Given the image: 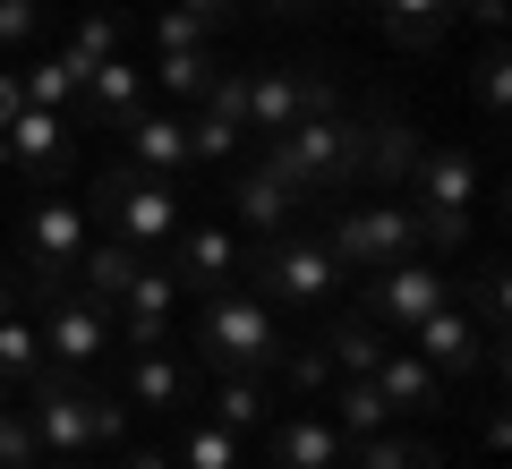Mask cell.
Returning a JSON list of instances; mask_svg holds the SVG:
<instances>
[{
    "instance_id": "obj_32",
    "label": "cell",
    "mask_w": 512,
    "mask_h": 469,
    "mask_svg": "<svg viewBox=\"0 0 512 469\" xmlns=\"http://www.w3.org/2000/svg\"><path fill=\"white\" fill-rule=\"evenodd\" d=\"M470 94H478V120H487V137L504 128V94H512V60H504V43L487 35V52L470 60Z\"/></svg>"
},
{
    "instance_id": "obj_31",
    "label": "cell",
    "mask_w": 512,
    "mask_h": 469,
    "mask_svg": "<svg viewBox=\"0 0 512 469\" xmlns=\"http://www.w3.org/2000/svg\"><path fill=\"white\" fill-rule=\"evenodd\" d=\"M180 469H239V435L180 410Z\"/></svg>"
},
{
    "instance_id": "obj_21",
    "label": "cell",
    "mask_w": 512,
    "mask_h": 469,
    "mask_svg": "<svg viewBox=\"0 0 512 469\" xmlns=\"http://www.w3.org/2000/svg\"><path fill=\"white\" fill-rule=\"evenodd\" d=\"M359 9H376V26L402 52H436L444 35H453V0H359Z\"/></svg>"
},
{
    "instance_id": "obj_45",
    "label": "cell",
    "mask_w": 512,
    "mask_h": 469,
    "mask_svg": "<svg viewBox=\"0 0 512 469\" xmlns=\"http://www.w3.org/2000/svg\"><path fill=\"white\" fill-rule=\"evenodd\" d=\"M0 410H9V384H0Z\"/></svg>"
},
{
    "instance_id": "obj_7",
    "label": "cell",
    "mask_w": 512,
    "mask_h": 469,
    "mask_svg": "<svg viewBox=\"0 0 512 469\" xmlns=\"http://www.w3.org/2000/svg\"><path fill=\"white\" fill-rule=\"evenodd\" d=\"M453 299V273H444V256H393V265H376L367 273V325H384V333H410L427 316V307H444Z\"/></svg>"
},
{
    "instance_id": "obj_18",
    "label": "cell",
    "mask_w": 512,
    "mask_h": 469,
    "mask_svg": "<svg viewBox=\"0 0 512 469\" xmlns=\"http://www.w3.org/2000/svg\"><path fill=\"white\" fill-rule=\"evenodd\" d=\"M367 384L384 393V410H393V418H436L444 410V376L419 359V350H402V342L376 359V376H367Z\"/></svg>"
},
{
    "instance_id": "obj_9",
    "label": "cell",
    "mask_w": 512,
    "mask_h": 469,
    "mask_svg": "<svg viewBox=\"0 0 512 469\" xmlns=\"http://www.w3.org/2000/svg\"><path fill=\"white\" fill-rule=\"evenodd\" d=\"M410 350H419V359L436 367L444 384H453V376H478V367H487V376L504 367V342H495V333L478 325V316H461L453 299H444V307H427L419 325H410Z\"/></svg>"
},
{
    "instance_id": "obj_37",
    "label": "cell",
    "mask_w": 512,
    "mask_h": 469,
    "mask_svg": "<svg viewBox=\"0 0 512 469\" xmlns=\"http://www.w3.org/2000/svg\"><path fill=\"white\" fill-rule=\"evenodd\" d=\"M9 461H43L35 418H26V410H0V469H9Z\"/></svg>"
},
{
    "instance_id": "obj_15",
    "label": "cell",
    "mask_w": 512,
    "mask_h": 469,
    "mask_svg": "<svg viewBox=\"0 0 512 469\" xmlns=\"http://www.w3.org/2000/svg\"><path fill=\"white\" fill-rule=\"evenodd\" d=\"M171 273H180V290H231L239 273H248V239L239 231H214V222H197V231L171 239Z\"/></svg>"
},
{
    "instance_id": "obj_39",
    "label": "cell",
    "mask_w": 512,
    "mask_h": 469,
    "mask_svg": "<svg viewBox=\"0 0 512 469\" xmlns=\"http://www.w3.org/2000/svg\"><path fill=\"white\" fill-rule=\"evenodd\" d=\"M26 111V94H18V69H0V137H9V120Z\"/></svg>"
},
{
    "instance_id": "obj_29",
    "label": "cell",
    "mask_w": 512,
    "mask_h": 469,
    "mask_svg": "<svg viewBox=\"0 0 512 469\" xmlns=\"http://www.w3.org/2000/svg\"><path fill=\"white\" fill-rule=\"evenodd\" d=\"M43 333H35V316H26V307H9V316H0V384H35L43 376Z\"/></svg>"
},
{
    "instance_id": "obj_36",
    "label": "cell",
    "mask_w": 512,
    "mask_h": 469,
    "mask_svg": "<svg viewBox=\"0 0 512 469\" xmlns=\"http://www.w3.org/2000/svg\"><path fill=\"white\" fill-rule=\"evenodd\" d=\"M470 299H478V325H487L495 342H504V265H495V256H487V265H478V282H470Z\"/></svg>"
},
{
    "instance_id": "obj_8",
    "label": "cell",
    "mask_w": 512,
    "mask_h": 469,
    "mask_svg": "<svg viewBox=\"0 0 512 469\" xmlns=\"http://www.w3.org/2000/svg\"><path fill=\"white\" fill-rule=\"evenodd\" d=\"M333 103H342V86H333L325 69H256L248 94H239V128H248V137H282L291 120L333 111Z\"/></svg>"
},
{
    "instance_id": "obj_40",
    "label": "cell",
    "mask_w": 512,
    "mask_h": 469,
    "mask_svg": "<svg viewBox=\"0 0 512 469\" xmlns=\"http://www.w3.org/2000/svg\"><path fill=\"white\" fill-rule=\"evenodd\" d=\"M120 469H171V461H163V452H128Z\"/></svg>"
},
{
    "instance_id": "obj_38",
    "label": "cell",
    "mask_w": 512,
    "mask_h": 469,
    "mask_svg": "<svg viewBox=\"0 0 512 469\" xmlns=\"http://www.w3.org/2000/svg\"><path fill=\"white\" fill-rule=\"evenodd\" d=\"M453 18L487 26V35H504V0H453Z\"/></svg>"
},
{
    "instance_id": "obj_12",
    "label": "cell",
    "mask_w": 512,
    "mask_h": 469,
    "mask_svg": "<svg viewBox=\"0 0 512 469\" xmlns=\"http://www.w3.org/2000/svg\"><path fill=\"white\" fill-rule=\"evenodd\" d=\"M69 154H77V120L69 111H35L26 103L18 120H9V171H26V188H60V171H69Z\"/></svg>"
},
{
    "instance_id": "obj_42",
    "label": "cell",
    "mask_w": 512,
    "mask_h": 469,
    "mask_svg": "<svg viewBox=\"0 0 512 469\" xmlns=\"http://www.w3.org/2000/svg\"><path fill=\"white\" fill-rule=\"evenodd\" d=\"M9 307H18V282H9V273H0V316H9Z\"/></svg>"
},
{
    "instance_id": "obj_34",
    "label": "cell",
    "mask_w": 512,
    "mask_h": 469,
    "mask_svg": "<svg viewBox=\"0 0 512 469\" xmlns=\"http://www.w3.org/2000/svg\"><path fill=\"white\" fill-rule=\"evenodd\" d=\"M43 18H52V0H0V52L35 43V35H43Z\"/></svg>"
},
{
    "instance_id": "obj_26",
    "label": "cell",
    "mask_w": 512,
    "mask_h": 469,
    "mask_svg": "<svg viewBox=\"0 0 512 469\" xmlns=\"http://www.w3.org/2000/svg\"><path fill=\"white\" fill-rule=\"evenodd\" d=\"M265 410H274V393H265V376H214V401H205V418L231 435H256L265 427Z\"/></svg>"
},
{
    "instance_id": "obj_16",
    "label": "cell",
    "mask_w": 512,
    "mask_h": 469,
    "mask_svg": "<svg viewBox=\"0 0 512 469\" xmlns=\"http://www.w3.org/2000/svg\"><path fill=\"white\" fill-rule=\"evenodd\" d=\"M146 103H154V94H146V69H137L128 52H120V60H94L86 86H77V120H86V128H111V137H120Z\"/></svg>"
},
{
    "instance_id": "obj_13",
    "label": "cell",
    "mask_w": 512,
    "mask_h": 469,
    "mask_svg": "<svg viewBox=\"0 0 512 469\" xmlns=\"http://www.w3.org/2000/svg\"><path fill=\"white\" fill-rule=\"evenodd\" d=\"M86 239H94V214L77 197H60V188H43V197L26 205V256H18V265L69 273L77 256H86Z\"/></svg>"
},
{
    "instance_id": "obj_6",
    "label": "cell",
    "mask_w": 512,
    "mask_h": 469,
    "mask_svg": "<svg viewBox=\"0 0 512 469\" xmlns=\"http://www.w3.org/2000/svg\"><path fill=\"white\" fill-rule=\"evenodd\" d=\"M325 248L342 256V273H376L393 256H419V214L410 197H367V205H325Z\"/></svg>"
},
{
    "instance_id": "obj_46",
    "label": "cell",
    "mask_w": 512,
    "mask_h": 469,
    "mask_svg": "<svg viewBox=\"0 0 512 469\" xmlns=\"http://www.w3.org/2000/svg\"><path fill=\"white\" fill-rule=\"evenodd\" d=\"M69 469H94V461H69Z\"/></svg>"
},
{
    "instance_id": "obj_27",
    "label": "cell",
    "mask_w": 512,
    "mask_h": 469,
    "mask_svg": "<svg viewBox=\"0 0 512 469\" xmlns=\"http://www.w3.org/2000/svg\"><path fill=\"white\" fill-rule=\"evenodd\" d=\"M342 469H436V444H419V435H350Z\"/></svg>"
},
{
    "instance_id": "obj_20",
    "label": "cell",
    "mask_w": 512,
    "mask_h": 469,
    "mask_svg": "<svg viewBox=\"0 0 512 469\" xmlns=\"http://www.w3.org/2000/svg\"><path fill=\"white\" fill-rule=\"evenodd\" d=\"M188 401H197V384H188V367L163 342L128 359V410H188Z\"/></svg>"
},
{
    "instance_id": "obj_24",
    "label": "cell",
    "mask_w": 512,
    "mask_h": 469,
    "mask_svg": "<svg viewBox=\"0 0 512 469\" xmlns=\"http://www.w3.org/2000/svg\"><path fill=\"white\" fill-rule=\"evenodd\" d=\"M316 342H325L333 376H376V359L393 350V333H384V325H367V316H333V325L316 333Z\"/></svg>"
},
{
    "instance_id": "obj_19",
    "label": "cell",
    "mask_w": 512,
    "mask_h": 469,
    "mask_svg": "<svg viewBox=\"0 0 512 469\" xmlns=\"http://www.w3.org/2000/svg\"><path fill=\"white\" fill-rule=\"evenodd\" d=\"M214 77H222L214 43H197V52H154V69H146V94H154V103H171V111H197Z\"/></svg>"
},
{
    "instance_id": "obj_35",
    "label": "cell",
    "mask_w": 512,
    "mask_h": 469,
    "mask_svg": "<svg viewBox=\"0 0 512 469\" xmlns=\"http://www.w3.org/2000/svg\"><path fill=\"white\" fill-rule=\"evenodd\" d=\"M282 367H291V384H299V393H325V384H333L325 342H291V350H282Z\"/></svg>"
},
{
    "instance_id": "obj_33",
    "label": "cell",
    "mask_w": 512,
    "mask_h": 469,
    "mask_svg": "<svg viewBox=\"0 0 512 469\" xmlns=\"http://www.w3.org/2000/svg\"><path fill=\"white\" fill-rule=\"evenodd\" d=\"M120 43H128V18H111V9H94V18H77V35H69V52L86 60H120Z\"/></svg>"
},
{
    "instance_id": "obj_22",
    "label": "cell",
    "mask_w": 512,
    "mask_h": 469,
    "mask_svg": "<svg viewBox=\"0 0 512 469\" xmlns=\"http://www.w3.org/2000/svg\"><path fill=\"white\" fill-rule=\"evenodd\" d=\"M137 265H146V248H128V239H86V256L69 265V282L86 290V299L120 307V290L137 282Z\"/></svg>"
},
{
    "instance_id": "obj_17",
    "label": "cell",
    "mask_w": 512,
    "mask_h": 469,
    "mask_svg": "<svg viewBox=\"0 0 512 469\" xmlns=\"http://www.w3.org/2000/svg\"><path fill=\"white\" fill-rule=\"evenodd\" d=\"M120 154L137 171H154V180H180V171H188V120L171 103H146L137 120L120 128Z\"/></svg>"
},
{
    "instance_id": "obj_41",
    "label": "cell",
    "mask_w": 512,
    "mask_h": 469,
    "mask_svg": "<svg viewBox=\"0 0 512 469\" xmlns=\"http://www.w3.org/2000/svg\"><path fill=\"white\" fill-rule=\"evenodd\" d=\"M256 9H265V18H291V9H308V0H256Z\"/></svg>"
},
{
    "instance_id": "obj_23",
    "label": "cell",
    "mask_w": 512,
    "mask_h": 469,
    "mask_svg": "<svg viewBox=\"0 0 512 469\" xmlns=\"http://www.w3.org/2000/svg\"><path fill=\"white\" fill-rule=\"evenodd\" d=\"M350 435L333 418H282L274 427V469H342Z\"/></svg>"
},
{
    "instance_id": "obj_25",
    "label": "cell",
    "mask_w": 512,
    "mask_h": 469,
    "mask_svg": "<svg viewBox=\"0 0 512 469\" xmlns=\"http://www.w3.org/2000/svg\"><path fill=\"white\" fill-rule=\"evenodd\" d=\"M77 86H86V60H77L69 43H60L52 60H26V69H18V94L35 111H77Z\"/></svg>"
},
{
    "instance_id": "obj_1",
    "label": "cell",
    "mask_w": 512,
    "mask_h": 469,
    "mask_svg": "<svg viewBox=\"0 0 512 469\" xmlns=\"http://www.w3.org/2000/svg\"><path fill=\"white\" fill-rule=\"evenodd\" d=\"M256 154H265L291 188H308L316 205H333V197H350V188H359V171H367V120L333 103V111L291 120L282 137H265Z\"/></svg>"
},
{
    "instance_id": "obj_5",
    "label": "cell",
    "mask_w": 512,
    "mask_h": 469,
    "mask_svg": "<svg viewBox=\"0 0 512 469\" xmlns=\"http://www.w3.org/2000/svg\"><path fill=\"white\" fill-rule=\"evenodd\" d=\"M239 282H248L265 307H333V290H342V256L325 248V231L299 222V231H282V239H256Z\"/></svg>"
},
{
    "instance_id": "obj_30",
    "label": "cell",
    "mask_w": 512,
    "mask_h": 469,
    "mask_svg": "<svg viewBox=\"0 0 512 469\" xmlns=\"http://www.w3.org/2000/svg\"><path fill=\"white\" fill-rule=\"evenodd\" d=\"M188 120V163H239V145H248V128L239 120H222V111H180Z\"/></svg>"
},
{
    "instance_id": "obj_3",
    "label": "cell",
    "mask_w": 512,
    "mask_h": 469,
    "mask_svg": "<svg viewBox=\"0 0 512 469\" xmlns=\"http://www.w3.org/2000/svg\"><path fill=\"white\" fill-rule=\"evenodd\" d=\"M26 418H35V444L60 452V461H86V452L128 435V401L103 393V384H77V367H43L26 384Z\"/></svg>"
},
{
    "instance_id": "obj_10",
    "label": "cell",
    "mask_w": 512,
    "mask_h": 469,
    "mask_svg": "<svg viewBox=\"0 0 512 469\" xmlns=\"http://www.w3.org/2000/svg\"><path fill=\"white\" fill-rule=\"evenodd\" d=\"M308 214H316V197H308V188H291L265 154H256V163H231V222L248 239H282V231H299Z\"/></svg>"
},
{
    "instance_id": "obj_28",
    "label": "cell",
    "mask_w": 512,
    "mask_h": 469,
    "mask_svg": "<svg viewBox=\"0 0 512 469\" xmlns=\"http://www.w3.org/2000/svg\"><path fill=\"white\" fill-rule=\"evenodd\" d=\"M325 393H333V410H325V418H333L342 435H376V427H393V410H384V393H376L367 376H333Z\"/></svg>"
},
{
    "instance_id": "obj_4",
    "label": "cell",
    "mask_w": 512,
    "mask_h": 469,
    "mask_svg": "<svg viewBox=\"0 0 512 469\" xmlns=\"http://www.w3.org/2000/svg\"><path fill=\"white\" fill-rule=\"evenodd\" d=\"M86 214H103L111 222V239H128V248H171V239L188 231V214H180V188L171 180H154V171H137L120 154V163H103L94 171V188H86Z\"/></svg>"
},
{
    "instance_id": "obj_2",
    "label": "cell",
    "mask_w": 512,
    "mask_h": 469,
    "mask_svg": "<svg viewBox=\"0 0 512 469\" xmlns=\"http://www.w3.org/2000/svg\"><path fill=\"white\" fill-rule=\"evenodd\" d=\"M282 350H291V333H282V316L248 282L197 299V367L205 376H274Z\"/></svg>"
},
{
    "instance_id": "obj_11",
    "label": "cell",
    "mask_w": 512,
    "mask_h": 469,
    "mask_svg": "<svg viewBox=\"0 0 512 469\" xmlns=\"http://www.w3.org/2000/svg\"><path fill=\"white\" fill-rule=\"evenodd\" d=\"M180 299H188V290H180V273L146 256V265H137V282L120 290V307H111V333H120L128 350H154V342H171V316H180Z\"/></svg>"
},
{
    "instance_id": "obj_44",
    "label": "cell",
    "mask_w": 512,
    "mask_h": 469,
    "mask_svg": "<svg viewBox=\"0 0 512 469\" xmlns=\"http://www.w3.org/2000/svg\"><path fill=\"white\" fill-rule=\"evenodd\" d=\"M9 469H43V461H9Z\"/></svg>"
},
{
    "instance_id": "obj_43",
    "label": "cell",
    "mask_w": 512,
    "mask_h": 469,
    "mask_svg": "<svg viewBox=\"0 0 512 469\" xmlns=\"http://www.w3.org/2000/svg\"><path fill=\"white\" fill-rule=\"evenodd\" d=\"M0 171H9V137H0Z\"/></svg>"
},
{
    "instance_id": "obj_14",
    "label": "cell",
    "mask_w": 512,
    "mask_h": 469,
    "mask_svg": "<svg viewBox=\"0 0 512 469\" xmlns=\"http://www.w3.org/2000/svg\"><path fill=\"white\" fill-rule=\"evenodd\" d=\"M359 120H367V171H359V180H376L384 197H402V188H410V171H419V154H427L419 120H410V111H393V103L359 111Z\"/></svg>"
}]
</instances>
